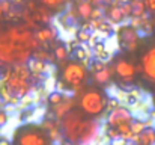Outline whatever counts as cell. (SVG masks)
Listing matches in <instances>:
<instances>
[{
    "instance_id": "cell-1",
    "label": "cell",
    "mask_w": 155,
    "mask_h": 145,
    "mask_svg": "<svg viewBox=\"0 0 155 145\" xmlns=\"http://www.w3.org/2000/svg\"><path fill=\"white\" fill-rule=\"evenodd\" d=\"M41 47L35 30L21 21L0 27V60L9 67L27 64Z\"/></svg>"
},
{
    "instance_id": "cell-2",
    "label": "cell",
    "mask_w": 155,
    "mask_h": 145,
    "mask_svg": "<svg viewBox=\"0 0 155 145\" xmlns=\"http://www.w3.org/2000/svg\"><path fill=\"white\" fill-rule=\"evenodd\" d=\"M77 98V107L87 116V118H100L107 112V103L108 95L103 88H98L95 85L84 86L83 89L75 92Z\"/></svg>"
},
{
    "instance_id": "cell-3",
    "label": "cell",
    "mask_w": 155,
    "mask_h": 145,
    "mask_svg": "<svg viewBox=\"0 0 155 145\" xmlns=\"http://www.w3.org/2000/svg\"><path fill=\"white\" fill-rule=\"evenodd\" d=\"M89 79H91V71L83 64H80L77 60H72V59L62 64L60 80L65 83L66 89H71V91L77 92V91H80L86 86Z\"/></svg>"
},
{
    "instance_id": "cell-4",
    "label": "cell",
    "mask_w": 155,
    "mask_h": 145,
    "mask_svg": "<svg viewBox=\"0 0 155 145\" xmlns=\"http://www.w3.org/2000/svg\"><path fill=\"white\" fill-rule=\"evenodd\" d=\"M17 145H53L47 133L38 124H24L15 132Z\"/></svg>"
},
{
    "instance_id": "cell-5",
    "label": "cell",
    "mask_w": 155,
    "mask_h": 145,
    "mask_svg": "<svg viewBox=\"0 0 155 145\" xmlns=\"http://www.w3.org/2000/svg\"><path fill=\"white\" fill-rule=\"evenodd\" d=\"M86 118L87 116L77 107L60 121V127H62V133H63L65 141L80 144V132H81V126H83Z\"/></svg>"
},
{
    "instance_id": "cell-6",
    "label": "cell",
    "mask_w": 155,
    "mask_h": 145,
    "mask_svg": "<svg viewBox=\"0 0 155 145\" xmlns=\"http://www.w3.org/2000/svg\"><path fill=\"white\" fill-rule=\"evenodd\" d=\"M2 82H5V85H6L11 97L18 100V101H21L23 98L30 95L32 91L35 89V85H36L33 80H26V79H21V77L15 76L11 71V68H9L8 74L2 79Z\"/></svg>"
},
{
    "instance_id": "cell-7",
    "label": "cell",
    "mask_w": 155,
    "mask_h": 145,
    "mask_svg": "<svg viewBox=\"0 0 155 145\" xmlns=\"http://www.w3.org/2000/svg\"><path fill=\"white\" fill-rule=\"evenodd\" d=\"M116 40L119 48L128 53H134L139 46H140V40H142V33L133 27L131 24H120L116 29Z\"/></svg>"
},
{
    "instance_id": "cell-8",
    "label": "cell",
    "mask_w": 155,
    "mask_h": 145,
    "mask_svg": "<svg viewBox=\"0 0 155 145\" xmlns=\"http://www.w3.org/2000/svg\"><path fill=\"white\" fill-rule=\"evenodd\" d=\"M113 70H114V76L125 83H131L134 82L136 76H137V65H134L130 59L124 57V56H117L113 62Z\"/></svg>"
},
{
    "instance_id": "cell-9",
    "label": "cell",
    "mask_w": 155,
    "mask_h": 145,
    "mask_svg": "<svg viewBox=\"0 0 155 145\" xmlns=\"http://www.w3.org/2000/svg\"><path fill=\"white\" fill-rule=\"evenodd\" d=\"M133 121H134V113L131 112L130 107H127V106H124V104H122L120 107H117V109L108 112L107 116H105V124H107L108 127H111V129H117V127H120V126L131 124Z\"/></svg>"
},
{
    "instance_id": "cell-10",
    "label": "cell",
    "mask_w": 155,
    "mask_h": 145,
    "mask_svg": "<svg viewBox=\"0 0 155 145\" xmlns=\"http://www.w3.org/2000/svg\"><path fill=\"white\" fill-rule=\"evenodd\" d=\"M100 132L101 123L94 118H86L80 132V145H91L92 142H95L100 136Z\"/></svg>"
},
{
    "instance_id": "cell-11",
    "label": "cell",
    "mask_w": 155,
    "mask_h": 145,
    "mask_svg": "<svg viewBox=\"0 0 155 145\" xmlns=\"http://www.w3.org/2000/svg\"><path fill=\"white\" fill-rule=\"evenodd\" d=\"M140 65L143 70V79L155 85V44L146 48V51L140 57Z\"/></svg>"
},
{
    "instance_id": "cell-12",
    "label": "cell",
    "mask_w": 155,
    "mask_h": 145,
    "mask_svg": "<svg viewBox=\"0 0 155 145\" xmlns=\"http://www.w3.org/2000/svg\"><path fill=\"white\" fill-rule=\"evenodd\" d=\"M41 127L47 133V136L50 138V141L53 144H62L65 141L63 133H62V127H60V121H57L53 115H47L42 119Z\"/></svg>"
},
{
    "instance_id": "cell-13",
    "label": "cell",
    "mask_w": 155,
    "mask_h": 145,
    "mask_svg": "<svg viewBox=\"0 0 155 145\" xmlns=\"http://www.w3.org/2000/svg\"><path fill=\"white\" fill-rule=\"evenodd\" d=\"M57 35H59V32H57V29H56L54 24L42 26V27H39V29L35 32L36 40L39 41V44L44 48H48L47 47L48 44H54L56 40H57Z\"/></svg>"
},
{
    "instance_id": "cell-14",
    "label": "cell",
    "mask_w": 155,
    "mask_h": 145,
    "mask_svg": "<svg viewBox=\"0 0 155 145\" xmlns=\"http://www.w3.org/2000/svg\"><path fill=\"white\" fill-rule=\"evenodd\" d=\"M105 18L111 23V24H122L127 18L122 12V2H114L111 5H105Z\"/></svg>"
},
{
    "instance_id": "cell-15",
    "label": "cell",
    "mask_w": 155,
    "mask_h": 145,
    "mask_svg": "<svg viewBox=\"0 0 155 145\" xmlns=\"http://www.w3.org/2000/svg\"><path fill=\"white\" fill-rule=\"evenodd\" d=\"M75 106H77V98H75V97L68 95L66 97V100H65L63 103H60L59 106L53 107L51 113H53V116H54L57 121H62L66 115H69L74 109H77Z\"/></svg>"
},
{
    "instance_id": "cell-16",
    "label": "cell",
    "mask_w": 155,
    "mask_h": 145,
    "mask_svg": "<svg viewBox=\"0 0 155 145\" xmlns=\"http://www.w3.org/2000/svg\"><path fill=\"white\" fill-rule=\"evenodd\" d=\"M91 77H92L94 85H95V86H98V88H103V86H105V85H108V83L111 82V79L114 77L113 65H108L107 68H104L103 71L95 73V74H92Z\"/></svg>"
},
{
    "instance_id": "cell-17",
    "label": "cell",
    "mask_w": 155,
    "mask_h": 145,
    "mask_svg": "<svg viewBox=\"0 0 155 145\" xmlns=\"http://www.w3.org/2000/svg\"><path fill=\"white\" fill-rule=\"evenodd\" d=\"M72 56V60H77L80 64H83L84 67L89 68L91 62L94 60V54H92V50L87 47V46H78V47L74 50V53L71 54Z\"/></svg>"
},
{
    "instance_id": "cell-18",
    "label": "cell",
    "mask_w": 155,
    "mask_h": 145,
    "mask_svg": "<svg viewBox=\"0 0 155 145\" xmlns=\"http://www.w3.org/2000/svg\"><path fill=\"white\" fill-rule=\"evenodd\" d=\"M27 67H29V70L32 71V74H33L35 77H42L44 74H48L47 71H48V68H50V64L32 57V59L27 62Z\"/></svg>"
},
{
    "instance_id": "cell-19",
    "label": "cell",
    "mask_w": 155,
    "mask_h": 145,
    "mask_svg": "<svg viewBox=\"0 0 155 145\" xmlns=\"http://www.w3.org/2000/svg\"><path fill=\"white\" fill-rule=\"evenodd\" d=\"M74 8H75V12H77L78 18H81L84 21H89L91 20L92 12L95 9V6H94L92 2H77L74 5Z\"/></svg>"
},
{
    "instance_id": "cell-20",
    "label": "cell",
    "mask_w": 155,
    "mask_h": 145,
    "mask_svg": "<svg viewBox=\"0 0 155 145\" xmlns=\"http://www.w3.org/2000/svg\"><path fill=\"white\" fill-rule=\"evenodd\" d=\"M136 145H155V129L154 127H148L145 129L140 135L136 136L134 142Z\"/></svg>"
},
{
    "instance_id": "cell-21",
    "label": "cell",
    "mask_w": 155,
    "mask_h": 145,
    "mask_svg": "<svg viewBox=\"0 0 155 145\" xmlns=\"http://www.w3.org/2000/svg\"><path fill=\"white\" fill-rule=\"evenodd\" d=\"M54 48H53V56H54V59L56 60H59L60 64H65V62H68V57H69V50L66 47V43H54L53 44Z\"/></svg>"
},
{
    "instance_id": "cell-22",
    "label": "cell",
    "mask_w": 155,
    "mask_h": 145,
    "mask_svg": "<svg viewBox=\"0 0 155 145\" xmlns=\"http://www.w3.org/2000/svg\"><path fill=\"white\" fill-rule=\"evenodd\" d=\"M142 98H143V94H142L140 89L131 88L128 92H125V98H124V100H125L130 106H134V104H139V103L142 101Z\"/></svg>"
},
{
    "instance_id": "cell-23",
    "label": "cell",
    "mask_w": 155,
    "mask_h": 145,
    "mask_svg": "<svg viewBox=\"0 0 155 145\" xmlns=\"http://www.w3.org/2000/svg\"><path fill=\"white\" fill-rule=\"evenodd\" d=\"M66 94L65 92H60V91H57V89H54L51 92H48V95H47V101H48V104L51 106V107H56V106H59L60 103H63L65 100H66Z\"/></svg>"
},
{
    "instance_id": "cell-24",
    "label": "cell",
    "mask_w": 155,
    "mask_h": 145,
    "mask_svg": "<svg viewBox=\"0 0 155 145\" xmlns=\"http://www.w3.org/2000/svg\"><path fill=\"white\" fill-rule=\"evenodd\" d=\"M131 5H133V18H142V17L148 15V11H146V6H145V2L134 0V2H131Z\"/></svg>"
},
{
    "instance_id": "cell-25",
    "label": "cell",
    "mask_w": 155,
    "mask_h": 145,
    "mask_svg": "<svg viewBox=\"0 0 155 145\" xmlns=\"http://www.w3.org/2000/svg\"><path fill=\"white\" fill-rule=\"evenodd\" d=\"M148 127H152L151 126V123L149 121H145V119H140V118H134V121L131 123V130H133V133L137 136V135H140L145 129H148Z\"/></svg>"
},
{
    "instance_id": "cell-26",
    "label": "cell",
    "mask_w": 155,
    "mask_h": 145,
    "mask_svg": "<svg viewBox=\"0 0 155 145\" xmlns=\"http://www.w3.org/2000/svg\"><path fill=\"white\" fill-rule=\"evenodd\" d=\"M92 33H94V32H89V30H86V29L78 27L77 32H75V40H77L80 44L86 46V44H89V41H91V38H92Z\"/></svg>"
},
{
    "instance_id": "cell-27",
    "label": "cell",
    "mask_w": 155,
    "mask_h": 145,
    "mask_svg": "<svg viewBox=\"0 0 155 145\" xmlns=\"http://www.w3.org/2000/svg\"><path fill=\"white\" fill-rule=\"evenodd\" d=\"M107 67H108V62H103V60L94 59V60L91 62V65H89V71H91V74H95V73L103 71L104 68H107Z\"/></svg>"
},
{
    "instance_id": "cell-28",
    "label": "cell",
    "mask_w": 155,
    "mask_h": 145,
    "mask_svg": "<svg viewBox=\"0 0 155 145\" xmlns=\"http://www.w3.org/2000/svg\"><path fill=\"white\" fill-rule=\"evenodd\" d=\"M41 5L45 6V8H48L50 11L59 9V8H65V2H60V0H42Z\"/></svg>"
},
{
    "instance_id": "cell-29",
    "label": "cell",
    "mask_w": 155,
    "mask_h": 145,
    "mask_svg": "<svg viewBox=\"0 0 155 145\" xmlns=\"http://www.w3.org/2000/svg\"><path fill=\"white\" fill-rule=\"evenodd\" d=\"M122 106V103H120V100L117 98V97H108V103H107V113L108 112H111V110H114V109H117V107H120Z\"/></svg>"
},
{
    "instance_id": "cell-30",
    "label": "cell",
    "mask_w": 155,
    "mask_h": 145,
    "mask_svg": "<svg viewBox=\"0 0 155 145\" xmlns=\"http://www.w3.org/2000/svg\"><path fill=\"white\" fill-rule=\"evenodd\" d=\"M122 12L125 15V18H133V5L131 2H122Z\"/></svg>"
},
{
    "instance_id": "cell-31",
    "label": "cell",
    "mask_w": 155,
    "mask_h": 145,
    "mask_svg": "<svg viewBox=\"0 0 155 145\" xmlns=\"http://www.w3.org/2000/svg\"><path fill=\"white\" fill-rule=\"evenodd\" d=\"M9 123V113L6 110H0V129Z\"/></svg>"
},
{
    "instance_id": "cell-32",
    "label": "cell",
    "mask_w": 155,
    "mask_h": 145,
    "mask_svg": "<svg viewBox=\"0 0 155 145\" xmlns=\"http://www.w3.org/2000/svg\"><path fill=\"white\" fill-rule=\"evenodd\" d=\"M145 6H146V11L149 14L155 15V0H146L145 2Z\"/></svg>"
},
{
    "instance_id": "cell-33",
    "label": "cell",
    "mask_w": 155,
    "mask_h": 145,
    "mask_svg": "<svg viewBox=\"0 0 155 145\" xmlns=\"http://www.w3.org/2000/svg\"><path fill=\"white\" fill-rule=\"evenodd\" d=\"M0 145H12L11 139L6 138V136H0Z\"/></svg>"
},
{
    "instance_id": "cell-34",
    "label": "cell",
    "mask_w": 155,
    "mask_h": 145,
    "mask_svg": "<svg viewBox=\"0 0 155 145\" xmlns=\"http://www.w3.org/2000/svg\"><path fill=\"white\" fill-rule=\"evenodd\" d=\"M5 106H6V103L0 98V110H5Z\"/></svg>"
},
{
    "instance_id": "cell-35",
    "label": "cell",
    "mask_w": 155,
    "mask_h": 145,
    "mask_svg": "<svg viewBox=\"0 0 155 145\" xmlns=\"http://www.w3.org/2000/svg\"><path fill=\"white\" fill-rule=\"evenodd\" d=\"M60 145H80V144H74V142H69V141H63Z\"/></svg>"
},
{
    "instance_id": "cell-36",
    "label": "cell",
    "mask_w": 155,
    "mask_h": 145,
    "mask_svg": "<svg viewBox=\"0 0 155 145\" xmlns=\"http://www.w3.org/2000/svg\"><path fill=\"white\" fill-rule=\"evenodd\" d=\"M152 24H154V32H155V15H154V18H152Z\"/></svg>"
},
{
    "instance_id": "cell-37",
    "label": "cell",
    "mask_w": 155,
    "mask_h": 145,
    "mask_svg": "<svg viewBox=\"0 0 155 145\" xmlns=\"http://www.w3.org/2000/svg\"><path fill=\"white\" fill-rule=\"evenodd\" d=\"M131 145H136V144H131Z\"/></svg>"
}]
</instances>
